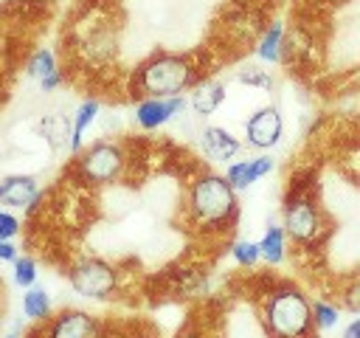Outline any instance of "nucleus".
Returning a JSON list of instances; mask_svg holds the SVG:
<instances>
[{
    "mask_svg": "<svg viewBox=\"0 0 360 338\" xmlns=\"http://www.w3.org/2000/svg\"><path fill=\"white\" fill-rule=\"evenodd\" d=\"M39 84H42V90H56V87L62 84V73H59V68H56L53 73H48V76H45Z\"/></svg>",
    "mask_w": 360,
    "mask_h": 338,
    "instance_id": "a878e982",
    "label": "nucleus"
},
{
    "mask_svg": "<svg viewBox=\"0 0 360 338\" xmlns=\"http://www.w3.org/2000/svg\"><path fill=\"white\" fill-rule=\"evenodd\" d=\"M28 338H34V335H28Z\"/></svg>",
    "mask_w": 360,
    "mask_h": 338,
    "instance_id": "c756f323",
    "label": "nucleus"
},
{
    "mask_svg": "<svg viewBox=\"0 0 360 338\" xmlns=\"http://www.w3.org/2000/svg\"><path fill=\"white\" fill-rule=\"evenodd\" d=\"M22 315L31 321H45L51 315V299L42 287H25L22 293Z\"/></svg>",
    "mask_w": 360,
    "mask_h": 338,
    "instance_id": "f3484780",
    "label": "nucleus"
},
{
    "mask_svg": "<svg viewBox=\"0 0 360 338\" xmlns=\"http://www.w3.org/2000/svg\"><path fill=\"white\" fill-rule=\"evenodd\" d=\"M264 327L273 338H307L315 315L312 301L295 284H278L264 296L262 304Z\"/></svg>",
    "mask_w": 360,
    "mask_h": 338,
    "instance_id": "f03ea898",
    "label": "nucleus"
},
{
    "mask_svg": "<svg viewBox=\"0 0 360 338\" xmlns=\"http://www.w3.org/2000/svg\"><path fill=\"white\" fill-rule=\"evenodd\" d=\"M245 138L250 146L256 149H270L278 144L281 138V113L278 107L267 104V107H259L248 121H245Z\"/></svg>",
    "mask_w": 360,
    "mask_h": 338,
    "instance_id": "0eeeda50",
    "label": "nucleus"
},
{
    "mask_svg": "<svg viewBox=\"0 0 360 338\" xmlns=\"http://www.w3.org/2000/svg\"><path fill=\"white\" fill-rule=\"evenodd\" d=\"M124 149L112 141H96L93 146H87L79 158V177L93 183V186H104V183H112L121 177L124 172Z\"/></svg>",
    "mask_w": 360,
    "mask_h": 338,
    "instance_id": "20e7f679",
    "label": "nucleus"
},
{
    "mask_svg": "<svg viewBox=\"0 0 360 338\" xmlns=\"http://www.w3.org/2000/svg\"><path fill=\"white\" fill-rule=\"evenodd\" d=\"M194 65L188 56L180 54H155L135 70V90L143 93V99H169L183 96L186 87L194 84Z\"/></svg>",
    "mask_w": 360,
    "mask_h": 338,
    "instance_id": "7ed1b4c3",
    "label": "nucleus"
},
{
    "mask_svg": "<svg viewBox=\"0 0 360 338\" xmlns=\"http://www.w3.org/2000/svg\"><path fill=\"white\" fill-rule=\"evenodd\" d=\"M20 231V220L8 211H0V239H11Z\"/></svg>",
    "mask_w": 360,
    "mask_h": 338,
    "instance_id": "b1692460",
    "label": "nucleus"
},
{
    "mask_svg": "<svg viewBox=\"0 0 360 338\" xmlns=\"http://www.w3.org/2000/svg\"><path fill=\"white\" fill-rule=\"evenodd\" d=\"M17 259V248L11 239H0V262H14Z\"/></svg>",
    "mask_w": 360,
    "mask_h": 338,
    "instance_id": "393cba45",
    "label": "nucleus"
},
{
    "mask_svg": "<svg viewBox=\"0 0 360 338\" xmlns=\"http://www.w3.org/2000/svg\"><path fill=\"white\" fill-rule=\"evenodd\" d=\"M186 99L183 96H169V99H143L135 107V121L143 130H158L166 121H172L177 113H183Z\"/></svg>",
    "mask_w": 360,
    "mask_h": 338,
    "instance_id": "1a4fd4ad",
    "label": "nucleus"
},
{
    "mask_svg": "<svg viewBox=\"0 0 360 338\" xmlns=\"http://www.w3.org/2000/svg\"><path fill=\"white\" fill-rule=\"evenodd\" d=\"M45 338H98V324L84 310H62L51 318Z\"/></svg>",
    "mask_w": 360,
    "mask_h": 338,
    "instance_id": "6e6552de",
    "label": "nucleus"
},
{
    "mask_svg": "<svg viewBox=\"0 0 360 338\" xmlns=\"http://www.w3.org/2000/svg\"><path fill=\"white\" fill-rule=\"evenodd\" d=\"M312 315H315V324L321 327V330H329V327H335L338 324V307L335 304H326V301H315L312 304Z\"/></svg>",
    "mask_w": 360,
    "mask_h": 338,
    "instance_id": "5701e85b",
    "label": "nucleus"
},
{
    "mask_svg": "<svg viewBox=\"0 0 360 338\" xmlns=\"http://www.w3.org/2000/svg\"><path fill=\"white\" fill-rule=\"evenodd\" d=\"M70 130H73V121H68L62 113H48L39 121V132H42V138L48 141V146L53 152L70 146Z\"/></svg>",
    "mask_w": 360,
    "mask_h": 338,
    "instance_id": "4468645a",
    "label": "nucleus"
},
{
    "mask_svg": "<svg viewBox=\"0 0 360 338\" xmlns=\"http://www.w3.org/2000/svg\"><path fill=\"white\" fill-rule=\"evenodd\" d=\"M188 220L202 231L228 228L236 217V189L225 175H200L186 197Z\"/></svg>",
    "mask_w": 360,
    "mask_h": 338,
    "instance_id": "f257e3e1",
    "label": "nucleus"
},
{
    "mask_svg": "<svg viewBox=\"0 0 360 338\" xmlns=\"http://www.w3.org/2000/svg\"><path fill=\"white\" fill-rule=\"evenodd\" d=\"M343 338H360V318H354V321L343 330Z\"/></svg>",
    "mask_w": 360,
    "mask_h": 338,
    "instance_id": "bb28decb",
    "label": "nucleus"
},
{
    "mask_svg": "<svg viewBox=\"0 0 360 338\" xmlns=\"http://www.w3.org/2000/svg\"><path fill=\"white\" fill-rule=\"evenodd\" d=\"M225 101V84L222 82H202V84H197L194 87V93H191V110L197 113V115H211V113H217V107Z\"/></svg>",
    "mask_w": 360,
    "mask_h": 338,
    "instance_id": "ddd939ff",
    "label": "nucleus"
},
{
    "mask_svg": "<svg viewBox=\"0 0 360 338\" xmlns=\"http://www.w3.org/2000/svg\"><path fill=\"white\" fill-rule=\"evenodd\" d=\"M284 231L295 242H312L315 234L321 231L318 206L307 194H292L284 203Z\"/></svg>",
    "mask_w": 360,
    "mask_h": 338,
    "instance_id": "423d86ee",
    "label": "nucleus"
},
{
    "mask_svg": "<svg viewBox=\"0 0 360 338\" xmlns=\"http://www.w3.org/2000/svg\"><path fill=\"white\" fill-rule=\"evenodd\" d=\"M273 169V158L270 155H259V158H250V161H236L225 169V177L228 183L242 192V189H250L256 180H262L267 172Z\"/></svg>",
    "mask_w": 360,
    "mask_h": 338,
    "instance_id": "f8f14e48",
    "label": "nucleus"
},
{
    "mask_svg": "<svg viewBox=\"0 0 360 338\" xmlns=\"http://www.w3.org/2000/svg\"><path fill=\"white\" fill-rule=\"evenodd\" d=\"M231 254H233V259H236L242 268H253V265L259 262V256H262L259 242H250V239H239V242H233Z\"/></svg>",
    "mask_w": 360,
    "mask_h": 338,
    "instance_id": "aec40b11",
    "label": "nucleus"
},
{
    "mask_svg": "<svg viewBox=\"0 0 360 338\" xmlns=\"http://www.w3.org/2000/svg\"><path fill=\"white\" fill-rule=\"evenodd\" d=\"M39 183L34 175H6L0 177V203L11 208H31L39 203Z\"/></svg>",
    "mask_w": 360,
    "mask_h": 338,
    "instance_id": "9d476101",
    "label": "nucleus"
},
{
    "mask_svg": "<svg viewBox=\"0 0 360 338\" xmlns=\"http://www.w3.org/2000/svg\"><path fill=\"white\" fill-rule=\"evenodd\" d=\"M56 70V56H53V51L51 48H39L31 59H28V76L31 79H45L48 73H53Z\"/></svg>",
    "mask_w": 360,
    "mask_h": 338,
    "instance_id": "6ab92c4d",
    "label": "nucleus"
},
{
    "mask_svg": "<svg viewBox=\"0 0 360 338\" xmlns=\"http://www.w3.org/2000/svg\"><path fill=\"white\" fill-rule=\"evenodd\" d=\"M236 79H239V84H248V87H256V90H270L273 87L270 73L262 70V68H242L236 73Z\"/></svg>",
    "mask_w": 360,
    "mask_h": 338,
    "instance_id": "4be33fe9",
    "label": "nucleus"
},
{
    "mask_svg": "<svg viewBox=\"0 0 360 338\" xmlns=\"http://www.w3.org/2000/svg\"><path fill=\"white\" fill-rule=\"evenodd\" d=\"M34 282H37V262L31 256H17L14 259V284L34 287Z\"/></svg>",
    "mask_w": 360,
    "mask_h": 338,
    "instance_id": "412c9836",
    "label": "nucleus"
},
{
    "mask_svg": "<svg viewBox=\"0 0 360 338\" xmlns=\"http://www.w3.org/2000/svg\"><path fill=\"white\" fill-rule=\"evenodd\" d=\"M143 338H149V335H143Z\"/></svg>",
    "mask_w": 360,
    "mask_h": 338,
    "instance_id": "c85d7f7f",
    "label": "nucleus"
},
{
    "mask_svg": "<svg viewBox=\"0 0 360 338\" xmlns=\"http://www.w3.org/2000/svg\"><path fill=\"white\" fill-rule=\"evenodd\" d=\"M281 45H284V25H281V23H273V25L262 34L256 54H259L262 62H278V56H281Z\"/></svg>",
    "mask_w": 360,
    "mask_h": 338,
    "instance_id": "a211bd4d",
    "label": "nucleus"
},
{
    "mask_svg": "<svg viewBox=\"0 0 360 338\" xmlns=\"http://www.w3.org/2000/svg\"><path fill=\"white\" fill-rule=\"evenodd\" d=\"M20 335H22V324L17 321V324H14V327H11V330H8L3 338H20Z\"/></svg>",
    "mask_w": 360,
    "mask_h": 338,
    "instance_id": "cd10ccee",
    "label": "nucleus"
},
{
    "mask_svg": "<svg viewBox=\"0 0 360 338\" xmlns=\"http://www.w3.org/2000/svg\"><path fill=\"white\" fill-rule=\"evenodd\" d=\"M68 282L79 296L107 299V296H112V290L118 284V276H115V268L110 262H104L98 256H87V259H79L68 270Z\"/></svg>",
    "mask_w": 360,
    "mask_h": 338,
    "instance_id": "39448f33",
    "label": "nucleus"
},
{
    "mask_svg": "<svg viewBox=\"0 0 360 338\" xmlns=\"http://www.w3.org/2000/svg\"><path fill=\"white\" fill-rule=\"evenodd\" d=\"M259 251H262V259L267 265L284 262V254H287V231L281 225H270L264 231V237L259 239Z\"/></svg>",
    "mask_w": 360,
    "mask_h": 338,
    "instance_id": "dca6fc26",
    "label": "nucleus"
},
{
    "mask_svg": "<svg viewBox=\"0 0 360 338\" xmlns=\"http://www.w3.org/2000/svg\"><path fill=\"white\" fill-rule=\"evenodd\" d=\"M200 146H202L205 158L219 161V163L231 161V158L242 149V144H239L236 135H231L225 127H214V124L202 127V132H200Z\"/></svg>",
    "mask_w": 360,
    "mask_h": 338,
    "instance_id": "9b49d317",
    "label": "nucleus"
},
{
    "mask_svg": "<svg viewBox=\"0 0 360 338\" xmlns=\"http://www.w3.org/2000/svg\"><path fill=\"white\" fill-rule=\"evenodd\" d=\"M96 115H98V101L96 99H84L79 107H76V113H73V130H70V152H79L82 149V138H84V132H87V127L96 121Z\"/></svg>",
    "mask_w": 360,
    "mask_h": 338,
    "instance_id": "2eb2a0df",
    "label": "nucleus"
}]
</instances>
